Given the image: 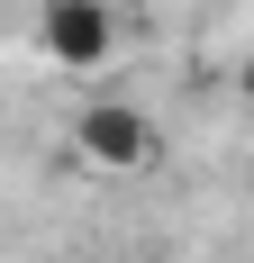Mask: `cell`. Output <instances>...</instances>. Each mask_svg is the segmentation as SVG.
I'll use <instances>...</instances> for the list:
<instances>
[{"label": "cell", "mask_w": 254, "mask_h": 263, "mask_svg": "<svg viewBox=\"0 0 254 263\" xmlns=\"http://www.w3.org/2000/svg\"><path fill=\"white\" fill-rule=\"evenodd\" d=\"M37 46H46V64H64V73H100L109 54H118V18H109V0H46Z\"/></svg>", "instance_id": "6da1fadb"}, {"label": "cell", "mask_w": 254, "mask_h": 263, "mask_svg": "<svg viewBox=\"0 0 254 263\" xmlns=\"http://www.w3.org/2000/svg\"><path fill=\"white\" fill-rule=\"evenodd\" d=\"M146 155H154V136H146L136 109H118V100H91V109H82V163L127 173V163H146Z\"/></svg>", "instance_id": "7a4b0ae2"}]
</instances>
